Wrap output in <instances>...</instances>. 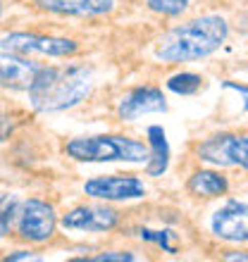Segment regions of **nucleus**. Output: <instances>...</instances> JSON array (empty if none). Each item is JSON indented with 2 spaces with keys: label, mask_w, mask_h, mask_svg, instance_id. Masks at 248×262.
Returning <instances> with one entry per match:
<instances>
[{
  "label": "nucleus",
  "mask_w": 248,
  "mask_h": 262,
  "mask_svg": "<svg viewBox=\"0 0 248 262\" xmlns=\"http://www.w3.org/2000/svg\"><path fill=\"white\" fill-rule=\"evenodd\" d=\"M227 21L217 14L198 17L181 27H174L160 41L155 55L162 62H193V60L213 55L227 41Z\"/></svg>",
  "instance_id": "obj_1"
},
{
  "label": "nucleus",
  "mask_w": 248,
  "mask_h": 262,
  "mask_svg": "<svg viewBox=\"0 0 248 262\" xmlns=\"http://www.w3.org/2000/svg\"><path fill=\"white\" fill-rule=\"evenodd\" d=\"M89 93L91 72L81 64L41 67L29 89V100L38 112H60L79 105Z\"/></svg>",
  "instance_id": "obj_2"
},
{
  "label": "nucleus",
  "mask_w": 248,
  "mask_h": 262,
  "mask_svg": "<svg viewBox=\"0 0 248 262\" xmlns=\"http://www.w3.org/2000/svg\"><path fill=\"white\" fill-rule=\"evenodd\" d=\"M67 155L79 162H143L148 150L127 136H81L67 143Z\"/></svg>",
  "instance_id": "obj_3"
},
{
  "label": "nucleus",
  "mask_w": 248,
  "mask_h": 262,
  "mask_svg": "<svg viewBox=\"0 0 248 262\" xmlns=\"http://www.w3.org/2000/svg\"><path fill=\"white\" fill-rule=\"evenodd\" d=\"M198 155L205 162L220 167H243L248 169V136H232V134H220L203 141L198 145Z\"/></svg>",
  "instance_id": "obj_4"
},
{
  "label": "nucleus",
  "mask_w": 248,
  "mask_h": 262,
  "mask_svg": "<svg viewBox=\"0 0 248 262\" xmlns=\"http://www.w3.org/2000/svg\"><path fill=\"white\" fill-rule=\"evenodd\" d=\"M3 50L7 53H41L50 57H62L76 53V43L69 38H53V36H38V34H7L3 36Z\"/></svg>",
  "instance_id": "obj_5"
},
{
  "label": "nucleus",
  "mask_w": 248,
  "mask_h": 262,
  "mask_svg": "<svg viewBox=\"0 0 248 262\" xmlns=\"http://www.w3.org/2000/svg\"><path fill=\"white\" fill-rule=\"evenodd\" d=\"M55 231V210L43 200H27L19 210V236L43 243Z\"/></svg>",
  "instance_id": "obj_6"
},
{
  "label": "nucleus",
  "mask_w": 248,
  "mask_h": 262,
  "mask_svg": "<svg viewBox=\"0 0 248 262\" xmlns=\"http://www.w3.org/2000/svg\"><path fill=\"white\" fill-rule=\"evenodd\" d=\"M213 234L222 241L243 243L248 241V205L246 203H236L229 200L227 205H222L213 214Z\"/></svg>",
  "instance_id": "obj_7"
},
{
  "label": "nucleus",
  "mask_w": 248,
  "mask_h": 262,
  "mask_svg": "<svg viewBox=\"0 0 248 262\" xmlns=\"http://www.w3.org/2000/svg\"><path fill=\"white\" fill-rule=\"evenodd\" d=\"M84 193L98 200H134L143 198L146 186L136 177H98L84 184Z\"/></svg>",
  "instance_id": "obj_8"
},
{
  "label": "nucleus",
  "mask_w": 248,
  "mask_h": 262,
  "mask_svg": "<svg viewBox=\"0 0 248 262\" xmlns=\"http://www.w3.org/2000/svg\"><path fill=\"white\" fill-rule=\"evenodd\" d=\"M117 222L119 214L112 207L79 205L62 217V227L76 229V231H110L117 227Z\"/></svg>",
  "instance_id": "obj_9"
},
{
  "label": "nucleus",
  "mask_w": 248,
  "mask_h": 262,
  "mask_svg": "<svg viewBox=\"0 0 248 262\" xmlns=\"http://www.w3.org/2000/svg\"><path fill=\"white\" fill-rule=\"evenodd\" d=\"M167 103L165 96L160 89H153V86H141V89H134L131 93L119 100L117 115L127 122H134L141 115H151V112H165Z\"/></svg>",
  "instance_id": "obj_10"
},
{
  "label": "nucleus",
  "mask_w": 248,
  "mask_h": 262,
  "mask_svg": "<svg viewBox=\"0 0 248 262\" xmlns=\"http://www.w3.org/2000/svg\"><path fill=\"white\" fill-rule=\"evenodd\" d=\"M41 72V64L31 62L27 57H19V53H7L3 50V62H0V79L5 89H31L36 74Z\"/></svg>",
  "instance_id": "obj_11"
},
{
  "label": "nucleus",
  "mask_w": 248,
  "mask_h": 262,
  "mask_svg": "<svg viewBox=\"0 0 248 262\" xmlns=\"http://www.w3.org/2000/svg\"><path fill=\"white\" fill-rule=\"evenodd\" d=\"M36 5L55 14H72V17H98L112 10V0H36Z\"/></svg>",
  "instance_id": "obj_12"
},
{
  "label": "nucleus",
  "mask_w": 248,
  "mask_h": 262,
  "mask_svg": "<svg viewBox=\"0 0 248 262\" xmlns=\"http://www.w3.org/2000/svg\"><path fill=\"white\" fill-rule=\"evenodd\" d=\"M148 143H151V162L146 167V172L151 177H160L170 165V145L162 126H151L148 129Z\"/></svg>",
  "instance_id": "obj_13"
},
{
  "label": "nucleus",
  "mask_w": 248,
  "mask_h": 262,
  "mask_svg": "<svg viewBox=\"0 0 248 262\" xmlns=\"http://www.w3.org/2000/svg\"><path fill=\"white\" fill-rule=\"evenodd\" d=\"M191 193L203 195V198H217L227 193V179L217 172H196L189 181Z\"/></svg>",
  "instance_id": "obj_14"
},
{
  "label": "nucleus",
  "mask_w": 248,
  "mask_h": 262,
  "mask_svg": "<svg viewBox=\"0 0 248 262\" xmlns=\"http://www.w3.org/2000/svg\"><path fill=\"white\" fill-rule=\"evenodd\" d=\"M200 86H203V79L198 74H191V72H181V74H174L170 76V81H167V89L174 91V93H179V96H193V93H198Z\"/></svg>",
  "instance_id": "obj_15"
},
{
  "label": "nucleus",
  "mask_w": 248,
  "mask_h": 262,
  "mask_svg": "<svg viewBox=\"0 0 248 262\" xmlns=\"http://www.w3.org/2000/svg\"><path fill=\"white\" fill-rule=\"evenodd\" d=\"M148 7L153 12L177 17V14H181L189 7V0H148Z\"/></svg>",
  "instance_id": "obj_16"
},
{
  "label": "nucleus",
  "mask_w": 248,
  "mask_h": 262,
  "mask_svg": "<svg viewBox=\"0 0 248 262\" xmlns=\"http://www.w3.org/2000/svg\"><path fill=\"white\" fill-rule=\"evenodd\" d=\"M141 238L158 243L160 248H165L167 253H177V248H174L172 243H170V238H172V231H151V229H141Z\"/></svg>",
  "instance_id": "obj_17"
},
{
  "label": "nucleus",
  "mask_w": 248,
  "mask_h": 262,
  "mask_svg": "<svg viewBox=\"0 0 248 262\" xmlns=\"http://www.w3.org/2000/svg\"><path fill=\"white\" fill-rule=\"evenodd\" d=\"M14 212H17V205H14L12 200L7 203V195H5V198H3V222H0V231H3V236L10 234V224H12Z\"/></svg>",
  "instance_id": "obj_18"
},
{
  "label": "nucleus",
  "mask_w": 248,
  "mask_h": 262,
  "mask_svg": "<svg viewBox=\"0 0 248 262\" xmlns=\"http://www.w3.org/2000/svg\"><path fill=\"white\" fill-rule=\"evenodd\" d=\"M93 262H131L134 255L131 253H103V255L91 257Z\"/></svg>",
  "instance_id": "obj_19"
},
{
  "label": "nucleus",
  "mask_w": 248,
  "mask_h": 262,
  "mask_svg": "<svg viewBox=\"0 0 248 262\" xmlns=\"http://www.w3.org/2000/svg\"><path fill=\"white\" fill-rule=\"evenodd\" d=\"M224 89H232L236 93H241L243 96V110H248V86L243 83H234V81H224Z\"/></svg>",
  "instance_id": "obj_20"
},
{
  "label": "nucleus",
  "mask_w": 248,
  "mask_h": 262,
  "mask_svg": "<svg viewBox=\"0 0 248 262\" xmlns=\"http://www.w3.org/2000/svg\"><path fill=\"white\" fill-rule=\"evenodd\" d=\"M7 262H17V260H38V255L36 253H31V250H17V253H10V255L5 257Z\"/></svg>",
  "instance_id": "obj_21"
},
{
  "label": "nucleus",
  "mask_w": 248,
  "mask_h": 262,
  "mask_svg": "<svg viewBox=\"0 0 248 262\" xmlns=\"http://www.w3.org/2000/svg\"><path fill=\"white\" fill-rule=\"evenodd\" d=\"M227 260H248V255H243V253H229Z\"/></svg>",
  "instance_id": "obj_22"
}]
</instances>
